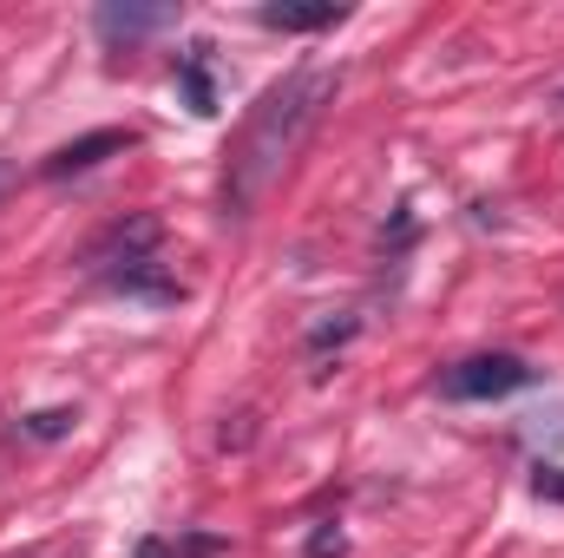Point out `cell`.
Returning a JSON list of instances; mask_svg holds the SVG:
<instances>
[{
    "mask_svg": "<svg viewBox=\"0 0 564 558\" xmlns=\"http://www.w3.org/2000/svg\"><path fill=\"white\" fill-rule=\"evenodd\" d=\"M335 86H341V73L302 66V73H289L282 86L263 93V106L250 112L243 139L230 151V171H224V217H250V211L263 204V191L289 171L295 144H302V132H308L315 119H322V106L335 99Z\"/></svg>",
    "mask_w": 564,
    "mask_h": 558,
    "instance_id": "cell-1",
    "label": "cell"
},
{
    "mask_svg": "<svg viewBox=\"0 0 564 558\" xmlns=\"http://www.w3.org/2000/svg\"><path fill=\"white\" fill-rule=\"evenodd\" d=\"M532 382H539V368H532L525 355L492 348V355L453 362V368L440 375V395H446V401H506V395H519V388H532Z\"/></svg>",
    "mask_w": 564,
    "mask_h": 558,
    "instance_id": "cell-2",
    "label": "cell"
},
{
    "mask_svg": "<svg viewBox=\"0 0 564 558\" xmlns=\"http://www.w3.org/2000/svg\"><path fill=\"white\" fill-rule=\"evenodd\" d=\"M158 237H164V224L151 217V211H132V217H119V224H106L93 244H86V270L93 277H112V270H126V264H144L151 250H158Z\"/></svg>",
    "mask_w": 564,
    "mask_h": 558,
    "instance_id": "cell-3",
    "label": "cell"
},
{
    "mask_svg": "<svg viewBox=\"0 0 564 558\" xmlns=\"http://www.w3.org/2000/svg\"><path fill=\"white\" fill-rule=\"evenodd\" d=\"M132 144H139V132H132V126H106V132H86V139L59 144V151L40 164V178H53V184H59V178H86L93 164H106V158H126Z\"/></svg>",
    "mask_w": 564,
    "mask_h": 558,
    "instance_id": "cell-4",
    "label": "cell"
},
{
    "mask_svg": "<svg viewBox=\"0 0 564 558\" xmlns=\"http://www.w3.org/2000/svg\"><path fill=\"white\" fill-rule=\"evenodd\" d=\"M93 26H99V40H106V46H139V40H151V33L177 26V7H132V0H106V7L93 13Z\"/></svg>",
    "mask_w": 564,
    "mask_h": 558,
    "instance_id": "cell-5",
    "label": "cell"
},
{
    "mask_svg": "<svg viewBox=\"0 0 564 558\" xmlns=\"http://www.w3.org/2000/svg\"><path fill=\"white\" fill-rule=\"evenodd\" d=\"M257 20L270 33H328L348 20V7L341 0H270V7H257Z\"/></svg>",
    "mask_w": 564,
    "mask_h": 558,
    "instance_id": "cell-6",
    "label": "cell"
},
{
    "mask_svg": "<svg viewBox=\"0 0 564 558\" xmlns=\"http://www.w3.org/2000/svg\"><path fill=\"white\" fill-rule=\"evenodd\" d=\"M99 289H112V296H139V302H184V282L171 277L158 257H144V264H126V270H112V277H99Z\"/></svg>",
    "mask_w": 564,
    "mask_h": 558,
    "instance_id": "cell-7",
    "label": "cell"
},
{
    "mask_svg": "<svg viewBox=\"0 0 564 558\" xmlns=\"http://www.w3.org/2000/svg\"><path fill=\"white\" fill-rule=\"evenodd\" d=\"M177 86H184V106H191L197 119L217 112V79H210V46H204V40L177 53Z\"/></svg>",
    "mask_w": 564,
    "mask_h": 558,
    "instance_id": "cell-8",
    "label": "cell"
},
{
    "mask_svg": "<svg viewBox=\"0 0 564 558\" xmlns=\"http://www.w3.org/2000/svg\"><path fill=\"white\" fill-rule=\"evenodd\" d=\"M361 335V315H341V322H315L308 329V355H328V348H348Z\"/></svg>",
    "mask_w": 564,
    "mask_h": 558,
    "instance_id": "cell-9",
    "label": "cell"
},
{
    "mask_svg": "<svg viewBox=\"0 0 564 558\" xmlns=\"http://www.w3.org/2000/svg\"><path fill=\"white\" fill-rule=\"evenodd\" d=\"M73 408H40V415H26L20 420V433H26V440H66V433H73Z\"/></svg>",
    "mask_w": 564,
    "mask_h": 558,
    "instance_id": "cell-10",
    "label": "cell"
},
{
    "mask_svg": "<svg viewBox=\"0 0 564 558\" xmlns=\"http://www.w3.org/2000/svg\"><path fill=\"white\" fill-rule=\"evenodd\" d=\"M532 493L564 506V466H545V460H539V466H532Z\"/></svg>",
    "mask_w": 564,
    "mask_h": 558,
    "instance_id": "cell-11",
    "label": "cell"
},
{
    "mask_svg": "<svg viewBox=\"0 0 564 558\" xmlns=\"http://www.w3.org/2000/svg\"><path fill=\"white\" fill-rule=\"evenodd\" d=\"M348 552V539L335 533V526H315V539H308V558H341Z\"/></svg>",
    "mask_w": 564,
    "mask_h": 558,
    "instance_id": "cell-12",
    "label": "cell"
},
{
    "mask_svg": "<svg viewBox=\"0 0 564 558\" xmlns=\"http://www.w3.org/2000/svg\"><path fill=\"white\" fill-rule=\"evenodd\" d=\"M139 558H177V546H164V539H144Z\"/></svg>",
    "mask_w": 564,
    "mask_h": 558,
    "instance_id": "cell-13",
    "label": "cell"
},
{
    "mask_svg": "<svg viewBox=\"0 0 564 558\" xmlns=\"http://www.w3.org/2000/svg\"><path fill=\"white\" fill-rule=\"evenodd\" d=\"M7 184H13V164H7V158H0V197H7Z\"/></svg>",
    "mask_w": 564,
    "mask_h": 558,
    "instance_id": "cell-14",
    "label": "cell"
}]
</instances>
